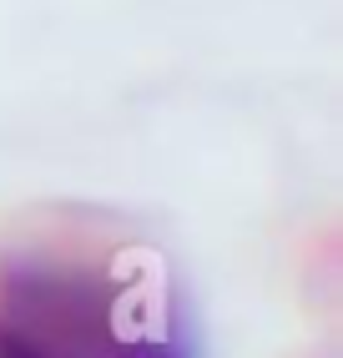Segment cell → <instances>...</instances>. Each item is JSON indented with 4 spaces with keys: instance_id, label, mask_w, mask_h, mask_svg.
<instances>
[{
    "instance_id": "cell-1",
    "label": "cell",
    "mask_w": 343,
    "mask_h": 358,
    "mask_svg": "<svg viewBox=\"0 0 343 358\" xmlns=\"http://www.w3.org/2000/svg\"><path fill=\"white\" fill-rule=\"evenodd\" d=\"M0 358H192V348L127 273L20 257L0 268Z\"/></svg>"
}]
</instances>
